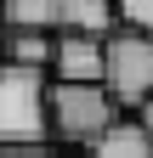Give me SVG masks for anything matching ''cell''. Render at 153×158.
I'll list each match as a JSON object with an SVG mask.
<instances>
[{
    "mask_svg": "<svg viewBox=\"0 0 153 158\" xmlns=\"http://www.w3.org/2000/svg\"><path fill=\"white\" fill-rule=\"evenodd\" d=\"M119 118V107L102 96V85H46V130H51V147L63 152H85L97 135Z\"/></svg>",
    "mask_w": 153,
    "mask_h": 158,
    "instance_id": "6da1fadb",
    "label": "cell"
},
{
    "mask_svg": "<svg viewBox=\"0 0 153 158\" xmlns=\"http://www.w3.org/2000/svg\"><path fill=\"white\" fill-rule=\"evenodd\" d=\"M46 73L0 62V152L17 147H51L46 130Z\"/></svg>",
    "mask_w": 153,
    "mask_h": 158,
    "instance_id": "7a4b0ae2",
    "label": "cell"
},
{
    "mask_svg": "<svg viewBox=\"0 0 153 158\" xmlns=\"http://www.w3.org/2000/svg\"><path fill=\"white\" fill-rule=\"evenodd\" d=\"M97 85L119 113H136L142 102H153V34L113 28L102 40V79Z\"/></svg>",
    "mask_w": 153,
    "mask_h": 158,
    "instance_id": "3957f363",
    "label": "cell"
},
{
    "mask_svg": "<svg viewBox=\"0 0 153 158\" xmlns=\"http://www.w3.org/2000/svg\"><path fill=\"white\" fill-rule=\"evenodd\" d=\"M0 28H34V34H113L108 0H0Z\"/></svg>",
    "mask_w": 153,
    "mask_h": 158,
    "instance_id": "277c9868",
    "label": "cell"
},
{
    "mask_svg": "<svg viewBox=\"0 0 153 158\" xmlns=\"http://www.w3.org/2000/svg\"><path fill=\"white\" fill-rule=\"evenodd\" d=\"M102 40L97 34H57L51 40L46 79H57V85H97V79H102Z\"/></svg>",
    "mask_w": 153,
    "mask_h": 158,
    "instance_id": "5b68a950",
    "label": "cell"
},
{
    "mask_svg": "<svg viewBox=\"0 0 153 158\" xmlns=\"http://www.w3.org/2000/svg\"><path fill=\"white\" fill-rule=\"evenodd\" d=\"M85 152H91V158H153V135L136 124V113H119Z\"/></svg>",
    "mask_w": 153,
    "mask_h": 158,
    "instance_id": "8992f818",
    "label": "cell"
},
{
    "mask_svg": "<svg viewBox=\"0 0 153 158\" xmlns=\"http://www.w3.org/2000/svg\"><path fill=\"white\" fill-rule=\"evenodd\" d=\"M0 62L46 73V62H51V34H34V28H0Z\"/></svg>",
    "mask_w": 153,
    "mask_h": 158,
    "instance_id": "52a82bcc",
    "label": "cell"
},
{
    "mask_svg": "<svg viewBox=\"0 0 153 158\" xmlns=\"http://www.w3.org/2000/svg\"><path fill=\"white\" fill-rule=\"evenodd\" d=\"M108 11H113V28L153 34V0H108Z\"/></svg>",
    "mask_w": 153,
    "mask_h": 158,
    "instance_id": "ba28073f",
    "label": "cell"
},
{
    "mask_svg": "<svg viewBox=\"0 0 153 158\" xmlns=\"http://www.w3.org/2000/svg\"><path fill=\"white\" fill-rule=\"evenodd\" d=\"M0 158H51V147H17V152H0Z\"/></svg>",
    "mask_w": 153,
    "mask_h": 158,
    "instance_id": "9c48e42d",
    "label": "cell"
},
{
    "mask_svg": "<svg viewBox=\"0 0 153 158\" xmlns=\"http://www.w3.org/2000/svg\"><path fill=\"white\" fill-rule=\"evenodd\" d=\"M136 124H142V130L153 135V102H142V107H136Z\"/></svg>",
    "mask_w": 153,
    "mask_h": 158,
    "instance_id": "30bf717a",
    "label": "cell"
},
{
    "mask_svg": "<svg viewBox=\"0 0 153 158\" xmlns=\"http://www.w3.org/2000/svg\"><path fill=\"white\" fill-rule=\"evenodd\" d=\"M51 158H91V152H51Z\"/></svg>",
    "mask_w": 153,
    "mask_h": 158,
    "instance_id": "8fae6325",
    "label": "cell"
}]
</instances>
